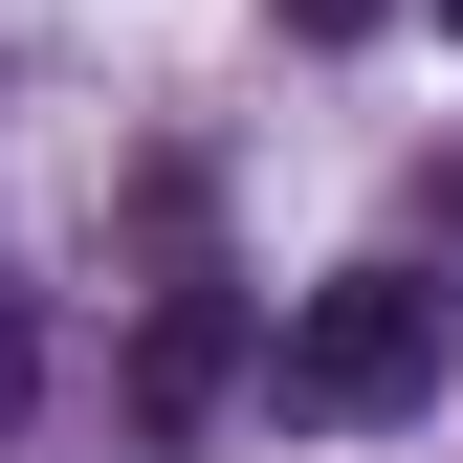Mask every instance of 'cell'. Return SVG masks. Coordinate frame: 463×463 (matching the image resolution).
Wrapping results in <instances>:
<instances>
[{"label":"cell","mask_w":463,"mask_h":463,"mask_svg":"<svg viewBox=\"0 0 463 463\" xmlns=\"http://www.w3.org/2000/svg\"><path fill=\"white\" fill-rule=\"evenodd\" d=\"M221 375H243V309H221V287H155V331H133V420H155V441H199V420H221Z\"/></svg>","instance_id":"obj_2"},{"label":"cell","mask_w":463,"mask_h":463,"mask_svg":"<svg viewBox=\"0 0 463 463\" xmlns=\"http://www.w3.org/2000/svg\"><path fill=\"white\" fill-rule=\"evenodd\" d=\"M463 375V287H420V265H354V287H309L287 309V354H265V397L287 420H420V397Z\"/></svg>","instance_id":"obj_1"},{"label":"cell","mask_w":463,"mask_h":463,"mask_svg":"<svg viewBox=\"0 0 463 463\" xmlns=\"http://www.w3.org/2000/svg\"><path fill=\"white\" fill-rule=\"evenodd\" d=\"M441 23H463V0H441Z\"/></svg>","instance_id":"obj_5"},{"label":"cell","mask_w":463,"mask_h":463,"mask_svg":"<svg viewBox=\"0 0 463 463\" xmlns=\"http://www.w3.org/2000/svg\"><path fill=\"white\" fill-rule=\"evenodd\" d=\"M23 397H44V331H23V287H0V420H23Z\"/></svg>","instance_id":"obj_3"},{"label":"cell","mask_w":463,"mask_h":463,"mask_svg":"<svg viewBox=\"0 0 463 463\" xmlns=\"http://www.w3.org/2000/svg\"><path fill=\"white\" fill-rule=\"evenodd\" d=\"M397 23V0H287V44H375Z\"/></svg>","instance_id":"obj_4"}]
</instances>
